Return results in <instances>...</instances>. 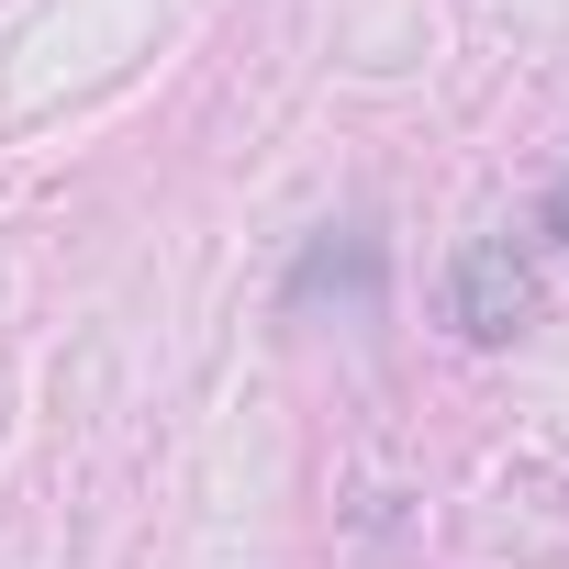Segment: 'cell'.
<instances>
[{
    "label": "cell",
    "instance_id": "3",
    "mask_svg": "<svg viewBox=\"0 0 569 569\" xmlns=\"http://www.w3.org/2000/svg\"><path fill=\"white\" fill-rule=\"evenodd\" d=\"M536 223H547V234L569 246V168H558V190H547V212H536Z\"/></svg>",
    "mask_w": 569,
    "mask_h": 569
},
{
    "label": "cell",
    "instance_id": "1",
    "mask_svg": "<svg viewBox=\"0 0 569 569\" xmlns=\"http://www.w3.org/2000/svg\"><path fill=\"white\" fill-rule=\"evenodd\" d=\"M525 313H536V268H525V246H513V234H469L458 268H447V325H458L469 347H502Z\"/></svg>",
    "mask_w": 569,
    "mask_h": 569
},
{
    "label": "cell",
    "instance_id": "2",
    "mask_svg": "<svg viewBox=\"0 0 569 569\" xmlns=\"http://www.w3.org/2000/svg\"><path fill=\"white\" fill-rule=\"evenodd\" d=\"M380 279H391L380 234H369V223H325V234L302 246V268H291V313H313V302H347V313H380Z\"/></svg>",
    "mask_w": 569,
    "mask_h": 569
}]
</instances>
